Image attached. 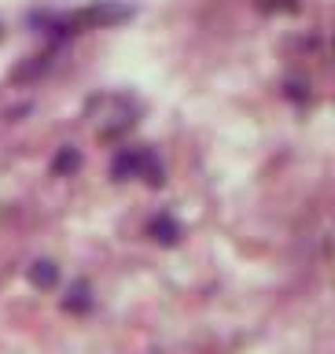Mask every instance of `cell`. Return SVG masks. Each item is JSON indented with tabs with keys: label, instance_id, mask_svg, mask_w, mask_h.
<instances>
[{
	"label": "cell",
	"instance_id": "5b68a950",
	"mask_svg": "<svg viewBox=\"0 0 335 354\" xmlns=\"http://www.w3.org/2000/svg\"><path fill=\"white\" fill-rule=\"evenodd\" d=\"M88 306V288L85 284H74V295L66 299V310H85Z\"/></svg>",
	"mask_w": 335,
	"mask_h": 354
},
{
	"label": "cell",
	"instance_id": "6da1fadb",
	"mask_svg": "<svg viewBox=\"0 0 335 354\" xmlns=\"http://www.w3.org/2000/svg\"><path fill=\"white\" fill-rule=\"evenodd\" d=\"M122 19H129V8H122V4H99V8H88L82 11L74 22H93V26H107V22H122Z\"/></svg>",
	"mask_w": 335,
	"mask_h": 354
},
{
	"label": "cell",
	"instance_id": "7a4b0ae2",
	"mask_svg": "<svg viewBox=\"0 0 335 354\" xmlns=\"http://www.w3.org/2000/svg\"><path fill=\"white\" fill-rule=\"evenodd\" d=\"M151 236L155 240H162V243H177V236H181V225H177V221L173 218H155L151 221Z\"/></svg>",
	"mask_w": 335,
	"mask_h": 354
},
{
	"label": "cell",
	"instance_id": "277c9868",
	"mask_svg": "<svg viewBox=\"0 0 335 354\" xmlns=\"http://www.w3.org/2000/svg\"><path fill=\"white\" fill-rule=\"evenodd\" d=\"M74 166H77V151L74 148H63L59 159H55V174H66V170H74Z\"/></svg>",
	"mask_w": 335,
	"mask_h": 354
},
{
	"label": "cell",
	"instance_id": "3957f363",
	"mask_svg": "<svg viewBox=\"0 0 335 354\" xmlns=\"http://www.w3.org/2000/svg\"><path fill=\"white\" fill-rule=\"evenodd\" d=\"M30 281L37 288H52L55 284V266L52 262H37V266H33V273H30Z\"/></svg>",
	"mask_w": 335,
	"mask_h": 354
}]
</instances>
